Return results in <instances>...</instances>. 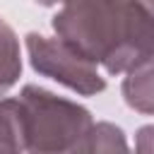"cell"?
I'll return each instance as SVG.
<instances>
[{
  "label": "cell",
  "mask_w": 154,
  "mask_h": 154,
  "mask_svg": "<svg viewBox=\"0 0 154 154\" xmlns=\"http://www.w3.org/2000/svg\"><path fill=\"white\" fill-rule=\"evenodd\" d=\"M17 99L22 103L26 152L82 149V142L94 125V116L87 106L38 84H24Z\"/></svg>",
  "instance_id": "2"
},
{
  "label": "cell",
  "mask_w": 154,
  "mask_h": 154,
  "mask_svg": "<svg viewBox=\"0 0 154 154\" xmlns=\"http://www.w3.org/2000/svg\"><path fill=\"white\" fill-rule=\"evenodd\" d=\"M0 152H26L22 103L17 96H0Z\"/></svg>",
  "instance_id": "6"
},
{
  "label": "cell",
  "mask_w": 154,
  "mask_h": 154,
  "mask_svg": "<svg viewBox=\"0 0 154 154\" xmlns=\"http://www.w3.org/2000/svg\"><path fill=\"white\" fill-rule=\"evenodd\" d=\"M123 101L144 116H154V55L130 67L120 84Z\"/></svg>",
  "instance_id": "4"
},
{
  "label": "cell",
  "mask_w": 154,
  "mask_h": 154,
  "mask_svg": "<svg viewBox=\"0 0 154 154\" xmlns=\"http://www.w3.org/2000/svg\"><path fill=\"white\" fill-rule=\"evenodd\" d=\"M36 5H41V7H58V5H63L65 0H34Z\"/></svg>",
  "instance_id": "9"
},
{
  "label": "cell",
  "mask_w": 154,
  "mask_h": 154,
  "mask_svg": "<svg viewBox=\"0 0 154 154\" xmlns=\"http://www.w3.org/2000/svg\"><path fill=\"white\" fill-rule=\"evenodd\" d=\"M22 77V46L14 29L0 17V96H5Z\"/></svg>",
  "instance_id": "5"
},
{
  "label": "cell",
  "mask_w": 154,
  "mask_h": 154,
  "mask_svg": "<svg viewBox=\"0 0 154 154\" xmlns=\"http://www.w3.org/2000/svg\"><path fill=\"white\" fill-rule=\"evenodd\" d=\"M51 26L111 77L154 55V10L147 0H65Z\"/></svg>",
  "instance_id": "1"
},
{
  "label": "cell",
  "mask_w": 154,
  "mask_h": 154,
  "mask_svg": "<svg viewBox=\"0 0 154 154\" xmlns=\"http://www.w3.org/2000/svg\"><path fill=\"white\" fill-rule=\"evenodd\" d=\"M125 149H130V144L125 132L118 125L106 120H99V123L94 120L79 152H125Z\"/></svg>",
  "instance_id": "7"
},
{
  "label": "cell",
  "mask_w": 154,
  "mask_h": 154,
  "mask_svg": "<svg viewBox=\"0 0 154 154\" xmlns=\"http://www.w3.org/2000/svg\"><path fill=\"white\" fill-rule=\"evenodd\" d=\"M135 149L142 154H154V125H142L135 132Z\"/></svg>",
  "instance_id": "8"
},
{
  "label": "cell",
  "mask_w": 154,
  "mask_h": 154,
  "mask_svg": "<svg viewBox=\"0 0 154 154\" xmlns=\"http://www.w3.org/2000/svg\"><path fill=\"white\" fill-rule=\"evenodd\" d=\"M24 48L29 65L41 77H48L79 96H96L106 89V77L101 70L63 38L29 31L24 36Z\"/></svg>",
  "instance_id": "3"
}]
</instances>
